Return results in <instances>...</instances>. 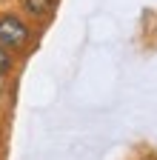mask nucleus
I'll return each instance as SVG.
<instances>
[{"mask_svg":"<svg viewBox=\"0 0 157 160\" xmlns=\"http://www.w3.org/2000/svg\"><path fill=\"white\" fill-rule=\"evenodd\" d=\"M9 66H12V60H9V52H6V46L0 43V77H3L6 72H9Z\"/></svg>","mask_w":157,"mask_h":160,"instance_id":"nucleus-3","label":"nucleus"},{"mask_svg":"<svg viewBox=\"0 0 157 160\" xmlns=\"http://www.w3.org/2000/svg\"><path fill=\"white\" fill-rule=\"evenodd\" d=\"M23 3H26V12H29V14L40 17V14H46V12L54 6V0H23Z\"/></svg>","mask_w":157,"mask_h":160,"instance_id":"nucleus-2","label":"nucleus"},{"mask_svg":"<svg viewBox=\"0 0 157 160\" xmlns=\"http://www.w3.org/2000/svg\"><path fill=\"white\" fill-rule=\"evenodd\" d=\"M26 40H29V29L20 17L14 14L0 17V43L3 46H23Z\"/></svg>","mask_w":157,"mask_h":160,"instance_id":"nucleus-1","label":"nucleus"}]
</instances>
